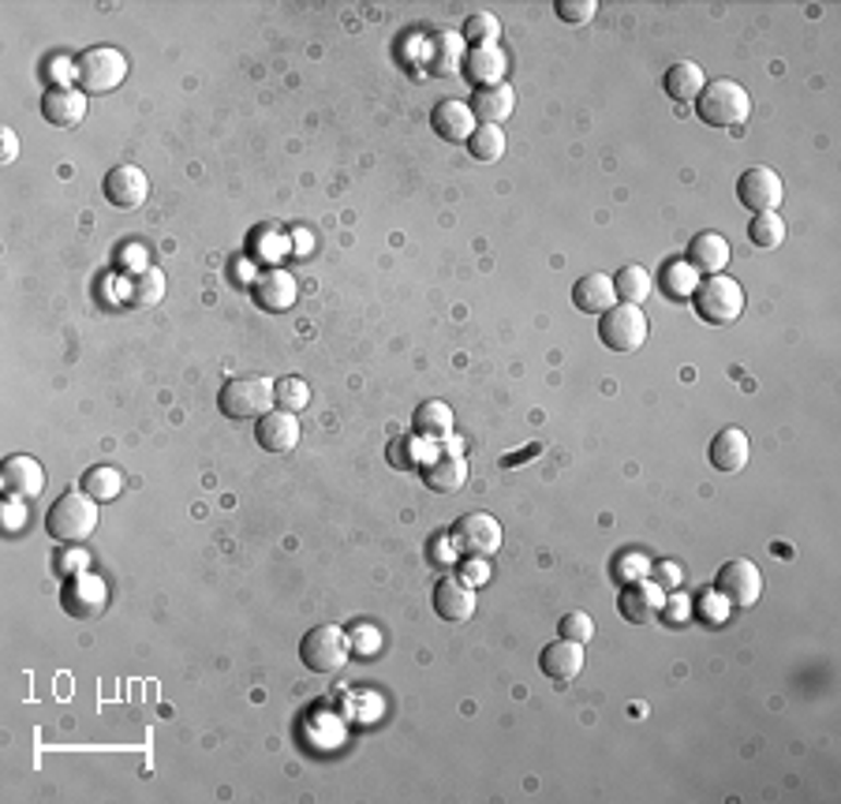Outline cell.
I'll list each match as a JSON object with an SVG mask.
<instances>
[{"label":"cell","mask_w":841,"mask_h":804,"mask_svg":"<svg viewBox=\"0 0 841 804\" xmlns=\"http://www.w3.org/2000/svg\"><path fill=\"white\" fill-rule=\"evenodd\" d=\"M124 262H128L131 269H135V274H139V269H146V248H139V243H131V248L124 251Z\"/></svg>","instance_id":"51"},{"label":"cell","mask_w":841,"mask_h":804,"mask_svg":"<svg viewBox=\"0 0 841 804\" xmlns=\"http://www.w3.org/2000/svg\"><path fill=\"white\" fill-rule=\"evenodd\" d=\"M0 491L12 502H31L46 491V468L34 457H8L4 471H0Z\"/></svg>","instance_id":"12"},{"label":"cell","mask_w":841,"mask_h":804,"mask_svg":"<svg viewBox=\"0 0 841 804\" xmlns=\"http://www.w3.org/2000/svg\"><path fill=\"white\" fill-rule=\"evenodd\" d=\"M539 670L546 674L550 681H573V677H580L584 674V644H576V640H554V644H546L542 648V655H539Z\"/></svg>","instance_id":"20"},{"label":"cell","mask_w":841,"mask_h":804,"mask_svg":"<svg viewBox=\"0 0 841 804\" xmlns=\"http://www.w3.org/2000/svg\"><path fill=\"white\" fill-rule=\"evenodd\" d=\"M699 614H704V622L711 625H722L725 617H730V602H725L718 591H707L704 599H699Z\"/></svg>","instance_id":"41"},{"label":"cell","mask_w":841,"mask_h":804,"mask_svg":"<svg viewBox=\"0 0 841 804\" xmlns=\"http://www.w3.org/2000/svg\"><path fill=\"white\" fill-rule=\"evenodd\" d=\"M389 460L397 468H416L419 460H416V453H411V445L408 442H400V445H389Z\"/></svg>","instance_id":"48"},{"label":"cell","mask_w":841,"mask_h":804,"mask_svg":"<svg viewBox=\"0 0 841 804\" xmlns=\"http://www.w3.org/2000/svg\"><path fill=\"white\" fill-rule=\"evenodd\" d=\"M416 434L419 439H426V442H445L453 434V408L445 405V400H426V405H419L416 408Z\"/></svg>","instance_id":"30"},{"label":"cell","mask_w":841,"mask_h":804,"mask_svg":"<svg viewBox=\"0 0 841 804\" xmlns=\"http://www.w3.org/2000/svg\"><path fill=\"white\" fill-rule=\"evenodd\" d=\"M460 38L468 41L471 49H479V46H497V41H502V20H497L494 12H476V15H468V23H464Z\"/></svg>","instance_id":"34"},{"label":"cell","mask_w":841,"mask_h":804,"mask_svg":"<svg viewBox=\"0 0 841 804\" xmlns=\"http://www.w3.org/2000/svg\"><path fill=\"white\" fill-rule=\"evenodd\" d=\"M662 610H665V617H670L673 625L692 622V599L685 596V591H673V596L662 602Z\"/></svg>","instance_id":"43"},{"label":"cell","mask_w":841,"mask_h":804,"mask_svg":"<svg viewBox=\"0 0 841 804\" xmlns=\"http://www.w3.org/2000/svg\"><path fill=\"white\" fill-rule=\"evenodd\" d=\"M348 640H352V648H356L359 655H379V648H382V636L374 633V628H356V633L348 636Z\"/></svg>","instance_id":"44"},{"label":"cell","mask_w":841,"mask_h":804,"mask_svg":"<svg viewBox=\"0 0 841 804\" xmlns=\"http://www.w3.org/2000/svg\"><path fill=\"white\" fill-rule=\"evenodd\" d=\"M255 423V439L266 453H292L300 445V419H296V412L274 408V412H266Z\"/></svg>","instance_id":"18"},{"label":"cell","mask_w":841,"mask_h":804,"mask_svg":"<svg viewBox=\"0 0 841 804\" xmlns=\"http://www.w3.org/2000/svg\"><path fill=\"white\" fill-rule=\"evenodd\" d=\"M651 322L636 303H613V308L599 319V340L610 352H636L647 345Z\"/></svg>","instance_id":"8"},{"label":"cell","mask_w":841,"mask_h":804,"mask_svg":"<svg viewBox=\"0 0 841 804\" xmlns=\"http://www.w3.org/2000/svg\"><path fill=\"white\" fill-rule=\"evenodd\" d=\"M613 292H617V303H644L647 296L654 292V281H651V269L639 266V262H628L613 274Z\"/></svg>","instance_id":"31"},{"label":"cell","mask_w":841,"mask_h":804,"mask_svg":"<svg viewBox=\"0 0 841 804\" xmlns=\"http://www.w3.org/2000/svg\"><path fill=\"white\" fill-rule=\"evenodd\" d=\"M128 79V57L112 46H94L86 52H79L75 60V83L79 91L91 98V94H112L120 83Z\"/></svg>","instance_id":"5"},{"label":"cell","mask_w":841,"mask_h":804,"mask_svg":"<svg viewBox=\"0 0 841 804\" xmlns=\"http://www.w3.org/2000/svg\"><path fill=\"white\" fill-rule=\"evenodd\" d=\"M449 543L453 550H457L460 557H494L497 550H502L505 543V531L502 524H497V517H490V513H464V517L453 524L449 531Z\"/></svg>","instance_id":"7"},{"label":"cell","mask_w":841,"mask_h":804,"mask_svg":"<svg viewBox=\"0 0 841 804\" xmlns=\"http://www.w3.org/2000/svg\"><path fill=\"white\" fill-rule=\"evenodd\" d=\"M251 296H255V303L262 311L277 314V311H288L296 300H300V285H296V277L288 274V269H266V274L255 277Z\"/></svg>","instance_id":"17"},{"label":"cell","mask_w":841,"mask_h":804,"mask_svg":"<svg viewBox=\"0 0 841 804\" xmlns=\"http://www.w3.org/2000/svg\"><path fill=\"white\" fill-rule=\"evenodd\" d=\"M20 157V135L12 128H4V165H12Z\"/></svg>","instance_id":"50"},{"label":"cell","mask_w":841,"mask_h":804,"mask_svg":"<svg viewBox=\"0 0 841 804\" xmlns=\"http://www.w3.org/2000/svg\"><path fill=\"white\" fill-rule=\"evenodd\" d=\"M101 195L117 209H135L151 195V180H146V172L139 165H112L101 180Z\"/></svg>","instance_id":"11"},{"label":"cell","mask_w":841,"mask_h":804,"mask_svg":"<svg viewBox=\"0 0 841 804\" xmlns=\"http://www.w3.org/2000/svg\"><path fill=\"white\" fill-rule=\"evenodd\" d=\"M737 199H741V206L752 209V214H770V209L782 206L785 183L770 165H752V169H744L737 180Z\"/></svg>","instance_id":"10"},{"label":"cell","mask_w":841,"mask_h":804,"mask_svg":"<svg viewBox=\"0 0 841 804\" xmlns=\"http://www.w3.org/2000/svg\"><path fill=\"white\" fill-rule=\"evenodd\" d=\"M91 569V554L86 550H60V557H57V573H64V576H79V573H86Z\"/></svg>","instance_id":"42"},{"label":"cell","mask_w":841,"mask_h":804,"mask_svg":"<svg viewBox=\"0 0 841 804\" xmlns=\"http://www.w3.org/2000/svg\"><path fill=\"white\" fill-rule=\"evenodd\" d=\"M464 584H471V588H479V584H486V562H483V557H471V565H468V576H464Z\"/></svg>","instance_id":"49"},{"label":"cell","mask_w":841,"mask_h":804,"mask_svg":"<svg viewBox=\"0 0 841 804\" xmlns=\"http://www.w3.org/2000/svg\"><path fill=\"white\" fill-rule=\"evenodd\" d=\"M49 79H52V86H72V79H75V64H72V60H52V64H49Z\"/></svg>","instance_id":"46"},{"label":"cell","mask_w":841,"mask_h":804,"mask_svg":"<svg viewBox=\"0 0 841 804\" xmlns=\"http://www.w3.org/2000/svg\"><path fill=\"white\" fill-rule=\"evenodd\" d=\"M468 151L476 161H502L505 157V131L497 124H479L468 139Z\"/></svg>","instance_id":"35"},{"label":"cell","mask_w":841,"mask_h":804,"mask_svg":"<svg viewBox=\"0 0 841 804\" xmlns=\"http://www.w3.org/2000/svg\"><path fill=\"white\" fill-rule=\"evenodd\" d=\"M730 259H733V251H730V240H725L722 232H696L692 236V243H688L685 262L696 269V274L714 277V274H722Z\"/></svg>","instance_id":"19"},{"label":"cell","mask_w":841,"mask_h":804,"mask_svg":"<svg viewBox=\"0 0 841 804\" xmlns=\"http://www.w3.org/2000/svg\"><path fill=\"white\" fill-rule=\"evenodd\" d=\"M274 405L280 408V412H303L307 405H311V386H307L303 379H277L274 382Z\"/></svg>","instance_id":"36"},{"label":"cell","mask_w":841,"mask_h":804,"mask_svg":"<svg viewBox=\"0 0 841 804\" xmlns=\"http://www.w3.org/2000/svg\"><path fill=\"white\" fill-rule=\"evenodd\" d=\"M352 655V640L337 625H314L300 644V659L311 674H340Z\"/></svg>","instance_id":"6"},{"label":"cell","mask_w":841,"mask_h":804,"mask_svg":"<svg viewBox=\"0 0 841 804\" xmlns=\"http://www.w3.org/2000/svg\"><path fill=\"white\" fill-rule=\"evenodd\" d=\"M696 117L707 128H741L752 117V94L733 79H714L696 98Z\"/></svg>","instance_id":"1"},{"label":"cell","mask_w":841,"mask_h":804,"mask_svg":"<svg viewBox=\"0 0 841 804\" xmlns=\"http://www.w3.org/2000/svg\"><path fill=\"white\" fill-rule=\"evenodd\" d=\"M464 38L453 31H437L431 34V41H426V57H423V68L431 75H453L457 68H464Z\"/></svg>","instance_id":"24"},{"label":"cell","mask_w":841,"mask_h":804,"mask_svg":"<svg viewBox=\"0 0 841 804\" xmlns=\"http://www.w3.org/2000/svg\"><path fill=\"white\" fill-rule=\"evenodd\" d=\"M554 12H557L561 23H576V26H580V23L591 20L594 12H599V4H594V0H557Z\"/></svg>","instance_id":"40"},{"label":"cell","mask_w":841,"mask_h":804,"mask_svg":"<svg viewBox=\"0 0 841 804\" xmlns=\"http://www.w3.org/2000/svg\"><path fill=\"white\" fill-rule=\"evenodd\" d=\"M120 296H124L128 308L135 311H146V308H157L165 300V274L157 266H146L139 274H131L128 281H120Z\"/></svg>","instance_id":"25"},{"label":"cell","mask_w":841,"mask_h":804,"mask_svg":"<svg viewBox=\"0 0 841 804\" xmlns=\"http://www.w3.org/2000/svg\"><path fill=\"white\" fill-rule=\"evenodd\" d=\"M662 86H665V94H670L673 101L688 105V101H696L699 94H704L707 75H704V68L692 64V60H677V64H670V72L662 75Z\"/></svg>","instance_id":"29"},{"label":"cell","mask_w":841,"mask_h":804,"mask_svg":"<svg viewBox=\"0 0 841 804\" xmlns=\"http://www.w3.org/2000/svg\"><path fill=\"white\" fill-rule=\"evenodd\" d=\"M468 105H471V112H476L479 124H497V128H502L505 120L513 117V109H516V91H513L509 83L486 86V91H476V98H471Z\"/></svg>","instance_id":"27"},{"label":"cell","mask_w":841,"mask_h":804,"mask_svg":"<svg viewBox=\"0 0 841 804\" xmlns=\"http://www.w3.org/2000/svg\"><path fill=\"white\" fill-rule=\"evenodd\" d=\"M41 117L52 128H75L86 117V94L72 91V86H49L46 98H41Z\"/></svg>","instance_id":"21"},{"label":"cell","mask_w":841,"mask_h":804,"mask_svg":"<svg viewBox=\"0 0 841 804\" xmlns=\"http://www.w3.org/2000/svg\"><path fill=\"white\" fill-rule=\"evenodd\" d=\"M752 460V439L741 431V427H725L722 434H714L711 442V465L718 471H725V476H733V471H741L744 465Z\"/></svg>","instance_id":"23"},{"label":"cell","mask_w":841,"mask_h":804,"mask_svg":"<svg viewBox=\"0 0 841 804\" xmlns=\"http://www.w3.org/2000/svg\"><path fill=\"white\" fill-rule=\"evenodd\" d=\"M434 614L442 617V622H468V617L476 614V588L445 576L434 588Z\"/></svg>","instance_id":"22"},{"label":"cell","mask_w":841,"mask_h":804,"mask_svg":"<svg viewBox=\"0 0 841 804\" xmlns=\"http://www.w3.org/2000/svg\"><path fill=\"white\" fill-rule=\"evenodd\" d=\"M423 483L426 491L434 494H457L464 483H468V460L460 453H445V457H434L431 465L423 468Z\"/></svg>","instance_id":"26"},{"label":"cell","mask_w":841,"mask_h":804,"mask_svg":"<svg viewBox=\"0 0 841 804\" xmlns=\"http://www.w3.org/2000/svg\"><path fill=\"white\" fill-rule=\"evenodd\" d=\"M557 633L565 636V640H576V644H587L594 636V617L587 614V610H573V614H565L557 622Z\"/></svg>","instance_id":"38"},{"label":"cell","mask_w":841,"mask_h":804,"mask_svg":"<svg viewBox=\"0 0 841 804\" xmlns=\"http://www.w3.org/2000/svg\"><path fill=\"white\" fill-rule=\"evenodd\" d=\"M714 591L730 602V607L748 610L764 596V573H759V565L748 562V557H733V562H725L722 569H718Z\"/></svg>","instance_id":"9"},{"label":"cell","mask_w":841,"mask_h":804,"mask_svg":"<svg viewBox=\"0 0 841 804\" xmlns=\"http://www.w3.org/2000/svg\"><path fill=\"white\" fill-rule=\"evenodd\" d=\"M109 607V588H105L101 576L94 573H79L72 576V584L64 588V610L72 617H98Z\"/></svg>","instance_id":"15"},{"label":"cell","mask_w":841,"mask_h":804,"mask_svg":"<svg viewBox=\"0 0 841 804\" xmlns=\"http://www.w3.org/2000/svg\"><path fill=\"white\" fill-rule=\"evenodd\" d=\"M662 285H665V292H670V296H681V300L688 296V300H692L699 277H696V269H692L688 262H670V266L662 269Z\"/></svg>","instance_id":"37"},{"label":"cell","mask_w":841,"mask_h":804,"mask_svg":"<svg viewBox=\"0 0 841 804\" xmlns=\"http://www.w3.org/2000/svg\"><path fill=\"white\" fill-rule=\"evenodd\" d=\"M217 408L236 423H248V419H262L266 412H274V379H259V374H236L217 393Z\"/></svg>","instance_id":"2"},{"label":"cell","mask_w":841,"mask_h":804,"mask_svg":"<svg viewBox=\"0 0 841 804\" xmlns=\"http://www.w3.org/2000/svg\"><path fill=\"white\" fill-rule=\"evenodd\" d=\"M464 79H468L476 91H486V86H502L505 72H509V57H505L502 46H479L464 52Z\"/></svg>","instance_id":"13"},{"label":"cell","mask_w":841,"mask_h":804,"mask_svg":"<svg viewBox=\"0 0 841 804\" xmlns=\"http://www.w3.org/2000/svg\"><path fill=\"white\" fill-rule=\"evenodd\" d=\"M83 491L91 494L94 502H117L120 491H124V476L112 465H94L83 476Z\"/></svg>","instance_id":"32"},{"label":"cell","mask_w":841,"mask_h":804,"mask_svg":"<svg viewBox=\"0 0 841 804\" xmlns=\"http://www.w3.org/2000/svg\"><path fill=\"white\" fill-rule=\"evenodd\" d=\"M431 128L437 139H445V143H468L471 131L479 128L476 112H471L468 101H457V98H445L434 105L431 112Z\"/></svg>","instance_id":"16"},{"label":"cell","mask_w":841,"mask_h":804,"mask_svg":"<svg viewBox=\"0 0 841 804\" xmlns=\"http://www.w3.org/2000/svg\"><path fill=\"white\" fill-rule=\"evenodd\" d=\"M23 524H26L23 502H12V497H8V505H4V528H8V531H20Z\"/></svg>","instance_id":"47"},{"label":"cell","mask_w":841,"mask_h":804,"mask_svg":"<svg viewBox=\"0 0 841 804\" xmlns=\"http://www.w3.org/2000/svg\"><path fill=\"white\" fill-rule=\"evenodd\" d=\"M662 602H665V591L654 580H647V576H644V580L625 584V588H621L617 610H621V617H625V622L647 625L662 610Z\"/></svg>","instance_id":"14"},{"label":"cell","mask_w":841,"mask_h":804,"mask_svg":"<svg viewBox=\"0 0 841 804\" xmlns=\"http://www.w3.org/2000/svg\"><path fill=\"white\" fill-rule=\"evenodd\" d=\"M46 528L57 543H83V539H91L94 528H98V502L86 491L60 494L46 517Z\"/></svg>","instance_id":"3"},{"label":"cell","mask_w":841,"mask_h":804,"mask_svg":"<svg viewBox=\"0 0 841 804\" xmlns=\"http://www.w3.org/2000/svg\"><path fill=\"white\" fill-rule=\"evenodd\" d=\"M573 303H576V311H584V314H606L613 303H617V292H613V277H606V274H584L580 281L573 285Z\"/></svg>","instance_id":"28"},{"label":"cell","mask_w":841,"mask_h":804,"mask_svg":"<svg viewBox=\"0 0 841 804\" xmlns=\"http://www.w3.org/2000/svg\"><path fill=\"white\" fill-rule=\"evenodd\" d=\"M744 303H748V296H744L741 281H733L725 274L707 277L692 292V308H696V314L707 326H733L744 314Z\"/></svg>","instance_id":"4"},{"label":"cell","mask_w":841,"mask_h":804,"mask_svg":"<svg viewBox=\"0 0 841 804\" xmlns=\"http://www.w3.org/2000/svg\"><path fill=\"white\" fill-rule=\"evenodd\" d=\"M654 584H659L662 591H677L681 588V565H673V562L654 565Z\"/></svg>","instance_id":"45"},{"label":"cell","mask_w":841,"mask_h":804,"mask_svg":"<svg viewBox=\"0 0 841 804\" xmlns=\"http://www.w3.org/2000/svg\"><path fill=\"white\" fill-rule=\"evenodd\" d=\"M647 573H651V562H647L644 554H621V562L613 565V576H617L621 584H636L644 580Z\"/></svg>","instance_id":"39"},{"label":"cell","mask_w":841,"mask_h":804,"mask_svg":"<svg viewBox=\"0 0 841 804\" xmlns=\"http://www.w3.org/2000/svg\"><path fill=\"white\" fill-rule=\"evenodd\" d=\"M748 240H752V248H759V251L782 248V240H785V221H782V214H778V209H770V214H756V217H752Z\"/></svg>","instance_id":"33"}]
</instances>
